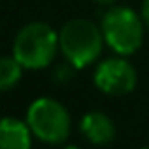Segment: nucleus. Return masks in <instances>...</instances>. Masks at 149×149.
Instances as JSON below:
<instances>
[{"label":"nucleus","instance_id":"nucleus-6","mask_svg":"<svg viewBox=\"0 0 149 149\" xmlns=\"http://www.w3.org/2000/svg\"><path fill=\"white\" fill-rule=\"evenodd\" d=\"M79 130L85 140L95 146H106L115 138V125L106 113L102 111H89L81 117Z\"/></svg>","mask_w":149,"mask_h":149},{"label":"nucleus","instance_id":"nucleus-1","mask_svg":"<svg viewBox=\"0 0 149 149\" xmlns=\"http://www.w3.org/2000/svg\"><path fill=\"white\" fill-rule=\"evenodd\" d=\"M61 49V40L55 29L47 23L34 21L25 25L13 40V57L29 70H42L51 64L57 51Z\"/></svg>","mask_w":149,"mask_h":149},{"label":"nucleus","instance_id":"nucleus-2","mask_svg":"<svg viewBox=\"0 0 149 149\" xmlns=\"http://www.w3.org/2000/svg\"><path fill=\"white\" fill-rule=\"evenodd\" d=\"M58 40H61V51L64 58L77 70L93 64L100 57L106 42L102 29H98L87 19L68 21L61 29Z\"/></svg>","mask_w":149,"mask_h":149},{"label":"nucleus","instance_id":"nucleus-7","mask_svg":"<svg viewBox=\"0 0 149 149\" xmlns=\"http://www.w3.org/2000/svg\"><path fill=\"white\" fill-rule=\"evenodd\" d=\"M32 130L29 123L13 117H4L0 125V146L4 149H29L32 143Z\"/></svg>","mask_w":149,"mask_h":149},{"label":"nucleus","instance_id":"nucleus-11","mask_svg":"<svg viewBox=\"0 0 149 149\" xmlns=\"http://www.w3.org/2000/svg\"><path fill=\"white\" fill-rule=\"evenodd\" d=\"M96 4H102V6H109V4H113L115 0H95Z\"/></svg>","mask_w":149,"mask_h":149},{"label":"nucleus","instance_id":"nucleus-10","mask_svg":"<svg viewBox=\"0 0 149 149\" xmlns=\"http://www.w3.org/2000/svg\"><path fill=\"white\" fill-rule=\"evenodd\" d=\"M142 19L149 29V0H143V4H142Z\"/></svg>","mask_w":149,"mask_h":149},{"label":"nucleus","instance_id":"nucleus-9","mask_svg":"<svg viewBox=\"0 0 149 149\" xmlns=\"http://www.w3.org/2000/svg\"><path fill=\"white\" fill-rule=\"evenodd\" d=\"M74 70H77L74 64H62V66H58L57 70H55V81H61V83H64V81H68V79H72V76H74Z\"/></svg>","mask_w":149,"mask_h":149},{"label":"nucleus","instance_id":"nucleus-5","mask_svg":"<svg viewBox=\"0 0 149 149\" xmlns=\"http://www.w3.org/2000/svg\"><path fill=\"white\" fill-rule=\"evenodd\" d=\"M138 76L127 58L109 57L102 61L95 70V85L100 93L111 96H123L134 91Z\"/></svg>","mask_w":149,"mask_h":149},{"label":"nucleus","instance_id":"nucleus-8","mask_svg":"<svg viewBox=\"0 0 149 149\" xmlns=\"http://www.w3.org/2000/svg\"><path fill=\"white\" fill-rule=\"evenodd\" d=\"M23 68L25 66L11 55V57H2L0 61V87L2 91H10L13 85L19 83L23 76Z\"/></svg>","mask_w":149,"mask_h":149},{"label":"nucleus","instance_id":"nucleus-3","mask_svg":"<svg viewBox=\"0 0 149 149\" xmlns=\"http://www.w3.org/2000/svg\"><path fill=\"white\" fill-rule=\"evenodd\" d=\"M100 29L106 44L121 57L136 53L143 42V23L128 6H115L108 10L102 17Z\"/></svg>","mask_w":149,"mask_h":149},{"label":"nucleus","instance_id":"nucleus-4","mask_svg":"<svg viewBox=\"0 0 149 149\" xmlns=\"http://www.w3.org/2000/svg\"><path fill=\"white\" fill-rule=\"evenodd\" d=\"M26 123L32 134L40 142L51 143H64L70 136V113L58 100L42 96L36 98L26 109Z\"/></svg>","mask_w":149,"mask_h":149}]
</instances>
